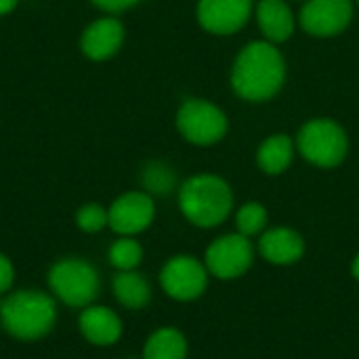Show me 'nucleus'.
I'll list each match as a JSON object with an SVG mask.
<instances>
[{"label": "nucleus", "instance_id": "obj_14", "mask_svg": "<svg viewBox=\"0 0 359 359\" xmlns=\"http://www.w3.org/2000/svg\"><path fill=\"white\" fill-rule=\"evenodd\" d=\"M257 23L267 42L280 44L294 34V15L288 0H261L257 6Z\"/></svg>", "mask_w": 359, "mask_h": 359}, {"label": "nucleus", "instance_id": "obj_4", "mask_svg": "<svg viewBox=\"0 0 359 359\" xmlns=\"http://www.w3.org/2000/svg\"><path fill=\"white\" fill-rule=\"evenodd\" d=\"M297 149L318 168H337L349 151L347 133L330 118L309 120L297 135Z\"/></svg>", "mask_w": 359, "mask_h": 359}, {"label": "nucleus", "instance_id": "obj_16", "mask_svg": "<svg viewBox=\"0 0 359 359\" xmlns=\"http://www.w3.org/2000/svg\"><path fill=\"white\" fill-rule=\"evenodd\" d=\"M292 158H294V143L284 133L267 137L257 151V164L267 175H282L292 164Z\"/></svg>", "mask_w": 359, "mask_h": 359}, {"label": "nucleus", "instance_id": "obj_19", "mask_svg": "<svg viewBox=\"0 0 359 359\" xmlns=\"http://www.w3.org/2000/svg\"><path fill=\"white\" fill-rule=\"evenodd\" d=\"M143 259V248L130 236H122L109 248V263L120 271H133Z\"/></svg>", "mask_w": 359, "mask_h": 359}, {"label": "nucleus", "instance_id": "obj_3", "mask_svg": "<svg viewBox=\"0 0 359 359\" xmlns=\"http://www.w3.org/2000/svg\"><path fill=\"white\" fill-rule=\"evenodd\" d=\"M55 301L38 290H21L0 303V320L8 334L21 341H36L55 326Z\"/></svg>", "mask_w": 359, "mask_h": 359}, {"label": "nucleus", "instance_id": "obj_7", "mask_svg": "<svg viewBox=\"0 0 359 359\" xmlns=\"http://www.w3.org/2000/svg\"><path fill=\"white\" fill-rule=\"evenodd\" d=\"M255 261V248L250 238L242 233H229L215 240L206 250V269L219 280L242 278Z\"/></svg>", "mask_w": 359, "mask_h": 359}, {"label": "nucleus", "instance_id": "obj_11", "mask_svg": "<svg viewBox=\"0 0 359 359\" xmlns=\"http://www.w3.org/2000/svg\"><path fill=\"white\" fill-rule=\"evenodd\" d=\"M252 15V0H200L198 21L208 34L229 36L240 32Z\"/></svg>", "mask_w": 359, "mask_h": 359}, {"label": "nucleus", "instance_id": "obj_9", "mask_svg": "<svg viewBox=\"0 0 359 359\" xmlns=\"http://www.w3.org/2000/svg\"><path fill=\"white\" fill-rule=\"evenodd\" d=\"M353 19L351 0H307L301 8V27L318 38L343 34Z\"/></svg>", "mask_w": 359, "mask_h": 359}, {"label": "nucleus", "instance_id": "obj_12", "mask_svg": "<svg viewBox=\"0 0 359 359\" xmlns=\"http://www.w3.org/2000/svg\"><path fill=\"white\" fill-rule=\"evenodd\" d=\"M122 42H124V25L116 17L97 19L84 29L80 38L82 53L93 61H105L114 57L120 50Z\"/></svg>", "mask_w": 359, "mask_h": 359}, {"label": "nucleus", "instance_id": "obj_25", "mask_svg": "<svg viewBox=\"0 0 359 359\" xmlns=\"http://www.w3.org/2000/svg\"><path fill=\"white\" fill-rule=\"evenodd\" d=\"M17 2H19V0H0V15L11 13V11L17 6Z\"/></svg>", "mask_w": 359, "mask_h": 359}, {"label": "nucleus", "instance_id": "obj_6", "mask_svg": "<svg viewBox=\"0 0 359 359\" xmlns=\"http://www.w3.org/2000/svg\"><path fill=\"white\" fill-rule=\"evenodd\" d=\"M225 111L206 99H187L177 111V128L194 145H215L227 135Z\"/></svg>", "mask_w": 359, "mask_h": 359}, {"label": "nucleus", "instance_id": "obj_15", "mask_svg": "<svg viewBox=\"0 0 359 359\" xmlns=\"http://www.w3.org/2000/svg\"><path fill=\"white\" fill-rule=\"evenodd\" d=\"M80 332L93 345H114L122 334V322L109 307H86L80 316Z\"/></svg>", "mask_w": 359, "mask_h": 359}, {"label": "nucleus", "instance_id": "obj_13", "mask_svg": "<svg viewBox=\"0 0 359 359\" xmlns=\"http://www.w3.org/2000/svg\"><path fill=\"white\" fill-rule=\"evenodd\" d=\"M259 252L271 265H294L305 255V240L288 227H276L261 236Z\"/></svg>", "mask_w": 359, "mask_h": 359}, {"label": "nucleus", "instance_id": "obj_18", "mask_svg": "<svg viewBox=\"0 0 359 359\" xmlns=\"http://www.w3.org/2000/svg\"><path fill=\"white\" fill-rule=\"evenodd\" d=\"M187 358V341L175 328L156 330L143 349V359H185Z\"/></svg>", "mask_w": 359, "mask_h": 359}, {"label": "nucleus", "instance_id": "obj_20", "mask_svg": "<svg viewBox=\"0 0 359 359\" xmlns=\"http://www.w3.org/2000/svg\"><path fill=\"white\" fill-rule=\"evenodd\" d=\"M236 227H238V233H242L246 238L263 233L265 227H267V210H265V206L259 204V202L244 204L236 212Z\"/></svg>", "mask_w": 359, "mask_h": 359}, {"label": "nucleus", "instance_id": "obj_22", "mask_svg": "<svg viewBox=\"0 0 359 359\" xmlns=\"http://www.w3.org/2000/svg\"><path fill=\"white\" fill-rule=\"evenodd\" d=\"M76 223L82 231L86 233H97L101 231L105 225H109L107 219V210L99 204H86L76 212Z\"/></svg>", "mask_w": 359, "mask_h": 359}, {"label": "nucleus", "instance_id": "obj_1", "mask_svg": "<svg viewBox=\"0 0 359 359\" xmlns=\"http://www.w3.org/2000/svg\"><path fill=\"white\" fill-rule=\"evenodd\" d=\"M286 80V61L276 44L257 40L246 44L233 61L231 86L244 101H267L280 93Z\"/></svg>", "mask_w": 359, "mask_h": 359}, {"label": "nucleus", "instance_id": "obj_5", "mask_svg": "<svg viewBox=\"0 0 359 359\" xmlns=\"http://www.w3.org/2000/svg\"><path fill=\"white\" fill-rule=\"evenodd\" d=\"M53 292L69 307H88L99 292L97 269L82 259H63L48 271Z\"/></svg>", "mask_w": 359, "mask_h": 359}, {"label": "nucleus", "instance_id": "obj_27", "mask_svg": "<svg viewBox=\"0 0 359 359\" xmlns=\"http://www.w3.org/2000/svg\"><path fill=\"white\" fill-rule=\"evenodd\" d=\"M358 4H359V0H358Z\"/></svg>", "mask_w": 359, "mask_h": 359}, {"label": "nucleus", "instance_id": "obj_26", "mask_svg": "<svg viewBox=\"0 0 359 359\" xmlns=\"http://www.w3.org/2000/svg\"><path fill=\"white\" fill-rule=\"evenodd\" d=\"M351 273H353V278L359 282V255L353 259V265H351Z\"/></svg>", "mask_w": 359, "mask_h": 359}, {"label": "nucleus", "instance_id": "obj_8", "mask_svg": "<svg viewBox=\"0 0 359 359\" xmlns=\"http://www.w3.org/2000/svg\"><path fill=\"white\" fill-rule=\"evenodd\" d=\"M160 282L164 292L175 301H196L204 294L208 286V269L194 257H175L170 259L162 273Z\"/></svg>", "mask_w": 359, "mask_h": 359}, {"label": "nucleus", "instance_id": "obj_10", "mask_svg": "<svg viewBox=\"0 0 359 359\" xmlns=\"http://www.w3.org/2000/svg\"><path fill=\"white\" fill-rule=\"evenodd\" d=\"M156 215L154 200L143 191H128L120 196L107 210L109 227L120 236H137L145 231Z\"/></svg>", "mask_w": 359, "mask_h": 359}, {"label": "nucleus", "instance_id": "obj_2", "mask_svg": "<svg viewBox=\"0 0 359 359\" xmlns=\"http://www.w3.org/2000/svg\"><path fill=\"white\" fill-rule=\"evenodd\" d=\"M179 206L189 223L208 229L221 225L229 217L233 208V194L221 177L196 175L181 185Z\"/></svg>", "mask_w": 359, "mask_h": 359}, {"label": "nucleus", "instance_id": "obj_21", "mask_svg": "<svg viewBox=\"0 0 359 359\" xmlns=\"http://www.w3.org/2000/svg\"><path fill=\"white\" fill-rule=\"evenodd\" d=\"M143 185L151 194H168L175 185V172L162 164V162H151L143 170Z\"/></svg>", "mask_w": 359, "mask_h": 359}, {"label": "nucleus", "instance_id": "obj_23", "mask_svg": "<svg viewBox=\"0 0 359 359\" xmlns=\"http://www.w3.org/2000/svg\"><path fill=\"white\" fill-rule=\"evenodd\" d=\"M95 6L107 11V13H120V11H126L135 4H139L141 0H90Z\"/></svg>", "mask_w": 359, "mask_h": 359}, {"label": "nucleus", "instance_id": "obj_24", "mask_svg": "<svg viewBox=\"0 0 359 359\" xmlns=\"http://www.w3.org/2000/svg\"><path fill=\"white\" fill-rule=\"evenodd\" d=\"M13 278H15V271H13L11 261L4 255H0V294H4L13 286Z\"/></svg>", "mask_w": 359, "mask_h": 359}, {"label": "nucleus", "instance_id": "obj_17", "mask_svg": "<svg viewBox=\"0 0 359 359\" xmlns=\"http://www.w3.org/2000/svg\"><path fill=\"white\" fill-rule=\"evenodd\" d=\"M114 292H116V299L128 309H143L151 299L147 280L141 273H137L135 269L120 271L114 278Z\"/></svg>", "mask_w": 359, "mask_h": 359}]
</instances>
